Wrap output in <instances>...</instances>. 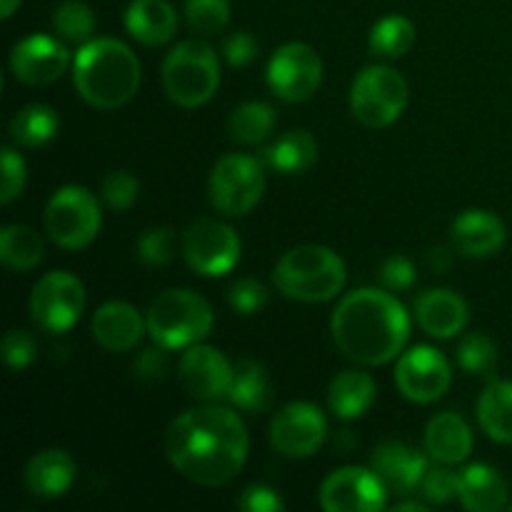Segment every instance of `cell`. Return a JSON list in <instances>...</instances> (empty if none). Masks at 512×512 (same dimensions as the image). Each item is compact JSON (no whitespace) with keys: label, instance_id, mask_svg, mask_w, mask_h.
<instances>
[{"label":"cell","instance_id":"obj_18","mask_svg":"<svg viewBox=\"0 0 512 512\" xmlns=\"http://www.w3.org/2000/svg\"><path fill=\"white\" fill-rule=\"evenodd\" d=\"M93 338L108 353H128V350L138 348L143 340L148 323L138 308L125 300H110V303L100 305L93 315Z\"/></svg>","mask_w":512,"mask_h":512},{"label":"cell","instance_id":"obj_9","mask_svg":"<svg viewBox=\"0 0 512 512\" xmlns=\"http://www.w3.org/2000/svg\"><path fill=\"white\" fill-rule=\"evenodd\" d=\"M100 223L103 215H100L98 198L80 185H65L55 190L45 205V233L58 248H88L98 238Z\"/></svg>","mask_w":512,"mask_h":512},{"label":"cell","instance_id":"obj_45","mask_svg":"<svg viewBox=\"0 0 512 512\" xmlns=\"http://www.w3.org/2000/svg\"><path fill=\"white\" fill-rule=\"evenodd\" d=\"M235 505L245 512H280L285 508L283 498L268 485H248Z\"/></svg>","mask_w":512,"mask_h":512},{"label":"cell","instance_id":"obj_32","mask_svg":"<svg viewBox=\"0 0 512 512\" xmlns=\"http://www.w3.org/2000/svg\"><path fill=\"white\" fill-rule=\"evenodd\" d=\"M275 128V110L268 103L250 100V103L238 105L228 120V133L233 143L240 145H258L273 133Z\"/></svg>","mask_w":512,"mask_h":512},{"label":"cell","instance_id":"obj_23","mask_svg":"<svg viewBox=\"0 0 512 512\" xmlns=\"http://www.w3.org/2000/svg\"><path fill=\"white\" fill-rule=\"evenodd\" d=\"M508 480L500 470L475 463L458 473V500L470 512H498L508 505Z\"/></svg>","mask_w":512,"mask_h":512},{"label":"cell","instance_id":"obj_49","mask_svg":"<svg viewBox=\"0 0 512 512\" xmlns=\"http://www.w3.org/2000/svg\"><path fill=\"white\" fill-rule=\"evenodd\" d=\"M18 5H20V0H3V13H0L3 15V20H8L10 15L15 13V8H18Z\"/></svg>","mask_w":512,"mask_h":512},{"label":"cell","instance_id":"obj_28","mask_svg":"<svg viewBox=\"0 0 512 512\" xmlns=\"http://www.w3.org/2000/svg\"><path fill=\"white\" fill-rule=\"evenodd\" d=\"M478 420L490 440L512 445V380L488 383L478 400Z\"/></svg>","mask_w":512,"mask_h":512},{"label":"cell","instance_id":"obj_48","mask_svg":"<svg viewBox=\"0 0 512 512\" xmlns=\"http://www.w3.org/2000/svg\"><path fill=\"white\" fill-rule=\"evenodd\" d=\"M430 505L428 503H398V505H393V512H425L428 510Z\"/></svg>","mask_w":512,"mask_h":512},{"label":"cell","instance_id":"obj_12","mask_svg":"<svg viewBox=\"0 0 512 512\" xmlns=\"http://www.w3.org/2000/svg\"><path fill=\"white\" fill-rule=\"evenodd\" d=\"M85 310V285L65 270L43 275L30 293V315L48 333H65Z\"/></svg>","mask_w":512,"mask_h":512},{"label":"cell","instance_id":"obj_20","mask_svg":"<svg viewBox=\"0 0 512 512\" xmlns=\"http://www.w3.org/2000/svg\"><path fill=\"white\" fill-rule=\"evenodd\" d=\"M450 238H453L455 250L465 258H490L505 245L508 230L495 213L473 208L453 220Z\"/></svg>","mask_w":512,"mask_h":512},{"label":"cell","instance_id":"obj_11","mask_svg":"<svg viewBox=\"0 0 512 512\" xmlns=\"http://www.w3.org/2000/svg\"><path fill=\"white\" fill-rule=\"evenodd\" d=\"M268 88L285 103H305L323 83V60L308 43H285L268 63Z\"/></svg>","mask_w":512,"mask_h":512},{"label":"cell","instance_id":"obj_3","mask_svg":"<svg viewBox=\"0 0 512 512\" xmlns=\"http://www.w3.org/2000/svg\"><path fill=\"white\" fill-rule=\"evenodd\" d=\"M73 83L80 98L93 108H123L140 88V60L120 40L93 38L75 53Z\"/></svg>","mask_w":512,"mask_h":512},{"label":"cell","instance_id":"obj_22","mask_svg":"<svg viewBox=\"0 0 512 512\" xmlns=\"http://www.w3.org/2000/svg\"><path fill=\"white\" fill-rule=\"evenodd\" d=\"M75 473H78L75 460L65 450H40L25 465V488L33 498L40 500L63 498L73 488Z\"/></svg>","mask_w":512,"mask_h":512},{"label":"cell","instance_id":"obj_37","mask_svg":"<svg viewBox=\"0 0 512 512\" xmlns=\"http://www.w3.org/2000/svg\"><path fill=\"white\" fill-rule=\"evenodd\" d=\"M140 195V183L130 170H110L100 180V198L115 213H125L135 205Z\"/></svg>","mask_w":512,"mask_h":512},{"label":"cell","instance_id":"obj_27","mask_svg":"<svg viewBox=\"0 0 512 512\" xmlns=\"http://www.w3.org/2000/svg\"><path fill=\"white\" fill-rule=\"evenodd\" d=\"M318 160V143L308 130H290L263 150V163L283 175H300Z\"/></svg>","mask_w":512,"mask_h":512},{"label":"cell","instance_id":"obj_42","mask_svg":"<svg viewBox=\"0 0 512 512\" xmlns=\"http://www.w3.org/2000/svg\"><path fill=\"white\" fill-rule=\"evenodd\" d=\"M28 183V168H25L23 155L15 153L13 148L3 150V188H0V200L5 205L13 203Z\"/></svg>","mask_w":512,"mask_h":512},{"label":"cell","instance_id":"obj_50","mask_svg":"<svg viewBox=\"0 0 512 512\" xmlns=\"http://www.w3.org/2000/svg\"><path fill=\"white\" fill-rule=\"evenodd\" d=\"M510 508H512V505H510Z\"/></svg>","mask_w":512,"mask_h":512},{"label":"cell","instance_id":"obj_36","mask_svg":"<svg viewBox=\"0 0 512 512\" xmlns=\"http://www.w3.org/2000/svg\"><path fill=\"white\" fill-rule=\"evenodd\" d=\"M185 20L198 35H218L230 23V0H185Z\"/></svg>","mask_w":512,"mask_h":512},{"label":"cell","instance_id":"obj_29","mask_svg":"<svg viewBox=\"0 0 512 512\" xmlns=\"http://www.w3.org/2000/svg\"><path fill=\"white\" fill-rule=\"evenodd\" d=\"M230 403L245 413H260L273 400V388H270L268 373L255 360H238L233 365V385H230Z\"/></svg>","mask_w":512,"mask_h":512},{"label":"cell","instance_id":"obj_34","mask_svg":"<svg viewBox=\"0 0 512 512\" xmlns=\"http://www.w3.org/2000/svg\"><path fill=\"white\" fill-rule=\"evenodd\" d=\"M53 30L65 43H88L95 33V13L83 0H63L53 10Z\"/></svg>","mask_w":512,"mask_h":512},{"label":"cell","instance_id":"obj_26","mask_svg":"<svg viewBox=\"0 0 512 512\" xmlns=\"http://www.w3.org/2000/svg\"><path fill=\"white\" fill-rule=\"evenodd\" d=\"M378 398L375 380L360 370H343L328 388V408L340 420H358L368 413Z\"/></svg>","mask_w":512,"mask_h":512},{"label":"cell","instance_id":"obj_24","mask_svg":"<svg viewBox=\"0 0 512 512\" xmlns=\"http://www.w3.org/2000/svg\"><path fill=\"white\" fill-rule=\"evenodd\" d=\"M425 453L443 465H458L473 453V430L460 415L440 413L425 428Z\"/></svg>","mask_w":512,"mask_h":512},{"label":"cell","instance_id":"obj_25","mask_svg":"<svg viewBox=\"0 0 512 512\" xmlns=\"http://www.w3.org/2000/svg\"><path fill=\"white\" fill-rule=\"evenodd\" d=\"M125 28L138 43L165 45L178 30V13L168 0H133L125 10Z\"/></svg>","mask_w":512,"mask_h":512},{"label":"cell","instance_id":"obj_16","mask_svg":"<svg viewBox=\"0 0 512 512\" xmlns=\"http://www.w3.org/2000/svg\"><path fill=\"white\" fill-rule=\"evenodd\" d=\"M178 380L190 398L203 400V403H218L230 395L233 365L220 350L195 343L180 358Z\"/></svg>","mask_w":512,"mask_h":512},{"label":"cell","instance_id":"obj_4","mask_svg":"<svg viewBox=\"0 0 512 512\" xmlns=\"http://www.w3.org/2000/svg\"><path fill=\"white\" fill-rule=\"evenodd\" d=\"M345 263L325 245L290 248L273 268V283L285 298L298 303H325L345 288Z\"/></svg>","mask_w":512,"mask_h":512},{"label":"cell","instance_id":"obj_6","mask_svg":"<svg viewBox=\"0 0 512 512\" xmlns=\"http://www.w3.org/2000/svg\"><path fill=\"white\" fill-rule=\"evenodd\" d=\"M220 85L218 55L203 40H183L163 60V88L180 108H200Z\"/></svg>","mask_w":512,"mask_h":512},{"label":"cell","instance_id":"obj_10","mask_svg":"<svg viewBox=\"0 0 512 512\" xmlns=\"http://www.w3.org/2000/svg\"><path fill=\"white\" fill-rule=\"evenodd\" d=\"M180 250L190 270L205 278H220L238 265L240 238L223 220L200 218L185 228Z\"/></svg>","mask_w":512,"mask_h":512},{"label":"cell","instance_id":"obj_17","mask_svg":"<svg viewBox=\"0 0 512 512\" xmlns=\"http://www.w3.org/2000/svg\"><path fill=\"white\" fill-rule=\"evenodd\" d=\"M70 53L58 38L50 35H28L10 50V70L15 80L25 85H50L68 70Z\"/></svg>","mask_w":512,"mask_h":512},{"label":"cell","instance_id":"obj_41","mask_svg":"<svg viewBox=\"0 0 512 512\" xmlns=\"http://www.w3.org/2000/svg\"><path fill=\"white\" fill-rule=\"evenodd\" d=\"M38 355V343L28 330H8L3 338V360L8 368L23 370Z\"/></svg>","mask_w":512,"mask_h":512},{"label":"cell","instance_id":"obj_43","mask_svg":"<svg viewBox=\"0 0 512 512\" xmlns=\"http://www.w3.org/2000/svg\"><path fill=\"white\" fill-rule=\"evenodd\" d=\"M378 278L380 283L385 285V290H393V293L413 288L415 283L413 260L405 258V255H390V258H385L383 265H380Z\"/></svg>","mask_w":512,"mask_h":512},{"label":"cell","instance_id":"obj_40","mask_svg":"<svg viewBox=\"0 0 512 512\" xmlns=\"http://www.w3.org/2000/svg\"><path fill=\"white\" fill-rule=\"evenodd\" d=\"M420 495L428 505H445L458 498V473L448 468L428 470L420 483Z\"/></svg>","mask_w":512,"mask_h":512},{"label":"cell","instance_id":"obj_46","mask_svg":"<svg viewBox=\"0 0 512 512\" xmlns=\"http://www.w3.org/2000/svg\"><path fill=\"white\" fill-rule=\"evenodd\" d=\"M223 55L233 68H245V65L253 63L258 58V43L250 33L240 30V33L230 35L223 45Z\"/></svg>","mask_w":512,"mask_h":512},{"label":"cell","instance_id":"obj_35","mask_svg":"<svg viewBox=\"0 0 512 512\" xmlns=\"http://www.w3.org/2000/svg\"><path fill=\"white\" fill-rule=\"evenodd\" d=\"M458 363L470 375H483V378L493 375L498 368V348H495L493 338H488L485 333L465 335L460 340Z\"/></svg>","mask_w":512,"mask_h":512},{"label":"cell","instance_id":"obj_13","mask_svg":"<svg viewBox=\"0 0 512 512\" xmlns=\"http://www.w3.org/2000/svg\"><path fill=\"white\" fill-rule=\"evenodd\" d=\"M325 433H328V420L318 405L295 400L275 413L270 423V445L283 458L303 460L318 453L320 445L325 443Z\"/></svg>","mask_w":512,"mask_h":512},{"label":"cell","instance_id":"obj_1","mask_svg":"<svg viewBox=\"0 0 512 512\" xmlns=\"http://www.w3.org/2000/svg\"><path fill=\"white\" fill-rule=\"evenodd\" d=\"M248 450V430L240 415L213 403L178 415L165 433L170 465L203 488L228 485L243 470Z\"/></svg>","mask_w":512,"mask_h":512},{"label":"cell","instance_id":"obj_31","mask_svg":"<svg viewBox=\"0 0 512 512\" xmlns=\"http://www.w3.org/2000/svg\"><path fill=\"white\" fill-rule=\"evenodd\" d=\"M60 118L50 105L33 103L25 105L23 110L13 115L10 120V138L23 148H40L50 143L58 135Z\"/></svg>","mask_w":512,"mask_h":512},{"label":"cell","instance_id":"obj_30","mask_svg":"<svg viewBox=\"0 0 512 512\" xmlns=\"http://www.w3.org/2000/svg\"><path fill=\"white\" fill-rule=\"evenodd\" d=\"M43 238L33 228L10 223L0 230V263L15 273H28L43 260Z\"/></svg>","mask_w":512,"mask_h":512},{"label":"cell","instance_id":"obj_2","mask_svg":"<svg viewBox=\"0 0 512 512\" xmlns=\"http://www.w3.org/2000/svg\"><path fill=\"white\" fill-rule=\"evenodd\" d=\"M330 330L345 358L365 368H378L400 358L410 338V318L393 293L363 288L340 300Z\"/></svg>","mask_w":512,"mask_h":512},{"label":"cell","instance_id":"obj_5","mask_svg":"<svg viewBox=\"0 0 512 512\" xmlns=\"http://www.w3.org/2000/svg\"><path fill=\"white\" fill-rule=\"evenodd\" d=\"M148 333L153 343L165 345L168 350L190 348L203 343L213 330L215 315L205 298L193 290H165L150 303L145 313Z\"/></svg>","mask_w":512,"mask_h":512},{"label":"cell","instance_id":"obj_33","mask_svg":"<svg viewBox=\"0 0 512 512\" xmlns=\"http://www.w3.org/2000/svg\"><path fill=\"white\" fill-rule=\"evenodd\" d=\"M370 53L378 58L398 60L410 53L415 45V25L405 15H388L380 18L370 30Z\"/></svg>","mask_w":512,"mask_h":512},{"label":"cell","instance_id":"obj_15","mask_svg":"<svg viewBox=\"0 0 512 512\" xmlns=\"http://www.w3.org/2000/svg\"><path fill=\"white\" fill-rule=\"evenodd\" d=\"M453 383L450 363L443 353H438L430 345H418L400 355L395 365V385L408 400L420 405L435 403L448 393Z\"/></svg>","mask_w":512,"mask_h":512},{"label":"cell","instance_id":"obj_39","mask_svg":"<svg viewBox=\"0 0 512 512\" xmlns=\"http://www.w3.org/2000/svg\"><path fill=\"white\" fill-rule=\"evenodd\" d=\"M228 300L230 308L238 315H255L268 303V290H265V285L260 280L240 278L230 285Z\"/></svg>","mask_w":512,"mask_h":512},{"label":"cell","instance_id":"obj_7","mask_svg":"<svg viewBox=\"0 0 512 512\" xmlns=\"http://www.w3.org/2000/svg\"><path fill=\"white\" fill-rule=\"evenodd\" d=\"M265 163L245 153L223 155L208 178L210 203L228 218H243L263 200Z\"/></svg>","mask_w":512,"mask_h":512},{"label":"cell","instance_id":"obj_38","mask_svg":"<svg viewBox=\"0 0 512 512\" xmlns=\"http://www.w3.org/2000/svg\"><path fill=\"white\" fill-rule=\"evenodd\" d=\"M178 235L170 228H150L138 238V258L150 268H163L175 258Z\"/></svg>","mask_w":512,"mask_h":512},{"label":"cell","instance_id":"obj_19","mask_svg":"<svg viewBox=\"0 0 512 512\" xmlns=\"http://www.w3.org/2000/svg\"><path fill=\"white\" fill-rule=\"evenodd\" d=\"M370 468L378 473L390 493H410L423 483L428 473V458L400 440H388L373 450Z\"/></svg>","mask_w":512,"mask_h":512},{"label":"cell","instance_id":"obj_14","mask_svg":"<svg viewBox=\"0 0 512 512\" xmlns=\"http://www.w3.org/2000/svg\"><path fill=\"white\" fill-rule=\"evenodd\" d=\"M388 505V488L373 468L348 465L320 485V508L328 512H380Z\"/></svg>","mask_w":512,"mask_h":512},{"label":"cell","instance_id":"obj_8","mask_svg":"<svg viewBox=\"0 0 512 512\" xmlns=\"http://www.w3.org/2000/svg\"><path fill=\"white\" fill-rule=\"evenodd\" d=\"M408 105V83L388 65L360 70L350 88V110L360 125L380 130L393 125Z\"/></svg>","mask_w":512,"mask_h":512},{"label":"cell","instance_id":"obj_21","mask_svg":"<svg viewBox=\"0 0 512 512\" xmlns=\"http://www.w3.org/2000/svg\"><path fill=\"white\" fill-rule=\"evenodd\" d=\"M415 318L420 328L438 340H450L465 330L470 320L468 303L448 288H430L415 300Z\"/></svg>","mask_w":512,"mask_h":512},{"label":"cell","instance_id":"obj_44","mask_svg":"<svg viewBox=\"0 0 512 512\" xmlns=\"http://www.w3.org/2000/svg\"><path fill=\"white\" fill-rule=\"evenodd\" d=\"M170 350L165 345L155 343L153 348L143 350V353L135 358L133 363V373L138 380H145V383H155V380H163L165 373L170 368Z\"/></svg>","mask_w":512,"mask_h":512},{"label":"cell","instance_id":"obj_47","mask_svg":"<svg viewBox=\"0 0 512 512\" xmlns=\"http://www.w3.org/2000/svg\"><path fill=\"white\" fill-rule=\"evenodd\" d=\"M428 263H430V270H433V273H445V270L450 268V263H453V260H450V250L448 248H433L428 255Z\"/></svg>","mask_w":512,"mask_h":512}]
</instances>
